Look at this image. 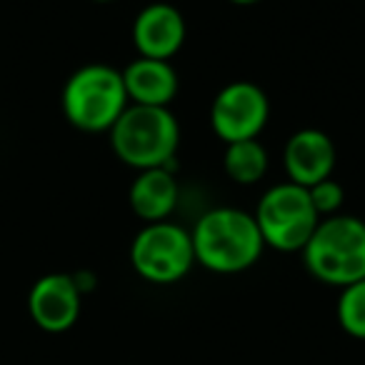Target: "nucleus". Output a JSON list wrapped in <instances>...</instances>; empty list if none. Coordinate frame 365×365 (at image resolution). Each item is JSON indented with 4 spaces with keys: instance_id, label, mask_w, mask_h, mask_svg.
<instances>
[{
    "instance_id": "12",
    "label": "nucleus",
    "mask_w": 365,
    "mask_h": 365,
    "mask_svg": "<svg viewBox=\"0 0 365 365\" xmlns=\"http://www.w3.org/2000/svg\"><path fill=\"white\" fill-rule=\"evenodd\" d=\"M178 180L173 170L168 168H148L138 170V178L133 180L130 193V208L143 223H160L173 215L178 205Z\"/></svg>"
},
{
    "instance_id": "6",
    "label": "nucleus",
    "mask_w": 365,
    "mask_h": 365,
    "mask_svg": "<svg viewBox=\"0 0 365 365\" xmlns=\"http://www.w3.org/2000/svg\"><path fill=\"white\" fill-rule=\"evenodd\" d=\"M130 263L135 273L148 283H178L195 265L190 233L170 220L145 223V228L133 238Z\"/></svg>"
},
{
    "instance_id": "2",
    "label": "nucleus",
    "mask_w": 365,
    "mask_h": 365,
    "mask_svg": "<svg viewBox=\"0 0 365 365\" xmlns=\"http://www.w3.org/2000/svg\"><path fill=\"white\" fill-rule=\"evenodd\" d=\"M320 283L345 288L365 278V223L355 215H330L300 250Z\"/></svg>"
},
{
    "instance_id": "5",
    "label": "nucleus",
    "mask_w": 365,
    "mask_h": 365,
    "mask_svg": "<svg viewBox=\"0 0 365 365\" xmlns=\"http://www.w3.org/2000/svg\"><path fill=\"white\" fill-rule=\"evenodd\" d=\"M253 218L263 235V243L280 253L303 250L320 223L308 188L290 180L265 190Z\"/></svg>"
},
{
    "instance_id": "14",
    "label": "nucleus",
    "mask_w": 365,
    "mask_h": 365,
    "mask_svg": "<svg viewBox=\"0 0 365 365\" xmlns=\"http://www.w3.org/2000/svg\"><path fill=\"white\" fill-rule=\"evenodd\" d=\"M338 323L348 335L365 340V278L340 290Z\"/></svg>"
},
{
    "instance_id": "1",
    "label": "nucleus",
    "mask_w": 365,
    "mask_h": 365,
    "mask_svg": "<svg viewBox=\"0 0 365 365\" xmlns=\"http://www.w3.org/2000/svg\"><path fill=\"white\" fill-rule=\"evenodd\" d=\"M195 263L220 275L243 273L263 255V235L250 213L240 208H213L190 230Z\"/></svg>"
},
{
    "instance_id": "10",
    "label": "nucleus",
    "mask_w": 365,
    "mask_h": 365,
    "mask_svg": "<svg viewBox=\"0 0 365 365\" xmlns=\"http://www.w3.org/2000/svg\"><path fill=\"white\" fill-rule=\"evenodd\" d=\"M133 43L140 58H173L185 43V21L180 11L168 3H153L143 8L133 23Z\"/></svg>"
},
{
    "instance_id": "15",
    "label": "nucleus",
    "mask_w": 365,
    "mask_h": 365,
    "mask_svg": "<svg viewBox=\"0 0 365 365\" xmlns=\"http://www.w3.org/2000/svg\"><path fill=\"white\" fill-rule=\"evenodd\" d=\"M310 200H313V208L318 210V215H338L340 205H343L345 190L338 180H333V175L325 178V180L315 182L308 188Z\"/></svg>"
},
{
    "instance_id": "17",
    "label": "nucleus",
    "mask_w": 365,
    "mask_h": 365,
    "mask_svg": "<svg viewBox=\"0 0 365 365\" xmlns=\"http://www.w3.org/2000/svg\"><path fill=\"white\" fill-rule=\"evenodd\" d=\"M93 3H113V0H93Z\"/></svg>"
},
{
    "instance_id": "4",
    "label": "nucleus",
    "mask_w": 365,
    "mask_h": 365,
    "mask_svg": "<svg viewBox=\"0 0 365 365\" xmlns=\"http://www.w3.org/2000/svg\"><path fill=\"white\" fill-rule=\"evenodd\" d=\"M130 106L123 73L103 63L83 66L63 88V113L83 133H106Z\"/></svg>"
},
{
    "instance_id": "8",
    "label": "nucleus",
    "mask_w": 365,
    "mask_h": 365,
    "mask_svg": "<svg viewBox=\"0 0 365 365\" xmlns=\"http://www.w3.org/2000/svg\"><path fill=\"white\" fill-rule=\"evenodd\" d=\"M83 293L73 275L48 273L36 280L28 293V313L46 333H66L78 323Z\"/></svg>"
},
{
    "instance_id": "13",
    "label": "nucleus",
    "mask_w": 365,
    "mask_h": 365,
    "mask_svg": "<svg viewBox=\"0 0 365 365\" xmlns=\"http://www.w3.org/2000/svg\"><path fill=\"white\" fill-rule=\"evenodd\" d=\"M223 168L230 180L240 182V185H253V182L263 180V175L268 173V150L258 138L228 143L223 155Z\"/></svg>"
},
{
    "instance_id": "9",
    "label": "nucleus",
    "mask_w": 365,
    "mask_h": 365,
    "mask_svg": "<svg viewBox=\"0 0 365 365\" xmlns=\"http://www.w3.org/2000/svg\"><path fill=\"white\" fill-rule=\"evenodd\" d=\"M283 165L288 170V180L295 185L310 188L315 182L333 175L335 168V145L328 133L318 128H303L293 133L285 145Z\"/></svg>"
},
{
    "instance_id": "16",
    "label": "nucleus",
    "mask_w": 365,
    "mask_h": 365,
    "mask_svg": "<svg viewBox=\"0 0 365 365\" xmlns=\"http://www.w3.org/2000/svg\"><path fill=\"white\" fill-rule=\"evenodd\" d=\"M230 3H235V6H255L260 0H230Z\"/></svg>"
},
{
    "instance_id": "7",
    "label": "nucleus",
    "mask_w": 365,
    "mask_h": 365,
    "mask_svg": "<svg viewBox=\"0 0 365 365\" xmlns=\"http://www.w3.org/2000/svg\"><path fill=\"white\" fill-rule=\"evenodd\" d=\"M268 96L255 83L248 81L228 83L215 96L213 108H210V125L225 145L258 138L263 128L268 125Z\"/></svg>"
},
{
    "instance_id": "3",
    "label": "nucleus",
    "mask_w": 365,
    "mask_h": 365,
    "mask_svg": "<svg viewBox=\"0 0 365 365\" xmlns=\"http://www.w3.org/2000/svg\"><path fill=\"white\" fill-rule=\"evenodd\" d=\"M113 153L135 170L165 168L175 158L180 125L168 108L128 106L110 128Z\"/></svg>"
},
{
    "instance_id": "11",
    "label": "nucleus",
    "mask_w": 365,
    "mask_h": 365,
    "mask_svg": "<svg viewBox=\"0 0 365 365\" xmlns=\"http://www.w3.org/2000/svg\"><path fill=\"white\" fill-rule=\"evenodd\" d=\"M120 73H123V86H125L128 101L133 106L168 108L178 93L175 68L168 61L135 58Z\"/></svg>"
}]
</instances>
